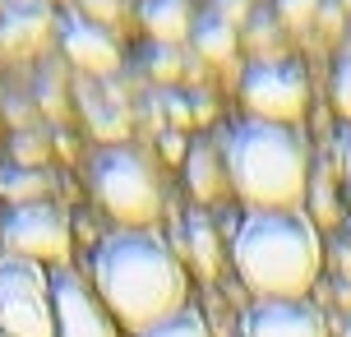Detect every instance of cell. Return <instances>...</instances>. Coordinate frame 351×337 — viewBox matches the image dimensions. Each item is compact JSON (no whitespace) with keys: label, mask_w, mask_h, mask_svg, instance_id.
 Returning a JSON list of instances; mask_svg holds the SVG:
<instances>
[{"label":"cell","mask_w":351,"mask_h":337,"mask_svg":"<svg viewBox=\"0 0 351 337\" xmlns=\"http://www.w3.org/2000/svg\"><path fill=\"white\" fill-rule=\"evenodd\" d=\"M0 245L28 264H60L70 259V217L56 203H19L0 217Z\"/></svg>","instance_id":"6"},{"label":"cell","mask_w":351,"mask_h":337,"mask_svg":"<svg viewBox=\"0 0 351 337\" xmlns=\"http://www.w3.org/2000/svg\"><path fill=\"white\" fill-rule=\"evenodd\" d=\"M185 180H190V195L194 199H217L222 195V185H227V162L222 153H213L208 143H194L190 153H185Z\"/></svg>","instance_id":"13"},{"label":"cell","mask_w":351,"mask_h":337,"mask_svg":"<svg viewBox=\"0 0 351 337\" xmlns=\"http://www.w3.org/2000/svg\"><path fill=\"white\" fill-rule=\"evenodd\" d=\"M139 337H213V333H208V323L199 319L194 310H180V314L153 323V328H148V333H139Z\"/></svg>","instance_id":"17"},{"label":"cell","mask_w":351,"mask_h":337,"mask_svg":"<svg viewBox=\"0 0 351 337\" xmlns=\"http://www.w3.org/2000/svg\"><path fill=\"white\" fill-rule=\"evenodd\" d=\"M315 213H319V222H337V208H333V190H328V180H319V185H315Z\"/></svg>","instance_id":"22"},{"label":"cell","mask_w":351,"mask_h":337,"mask_svg":"<svg viewBox=\"0 0 351 337\" xmlns=\"http://www.w3.org/2000/svg\"><path fill=\"white\" fill-rule=\"evenodd\" d=\"M139 23L143 33L158 47H180L185 37H194V14L190 0H143L139 5Z\"/></svg>","instance_id":"12"},{"label":"cell","mask_w":351,"mask_h":337,"mask_svg":"<svg viewBox=\"0 0 351 337\" xmlns=\"http://www.w3.org/2000/svg\"><path fill=\"white\" fill-rule=\"evenodd\" d=\"M60 47H65V55H70L84 74L106 79V74L121 70V47H116V37L106 33L102 23H93L88 14H65L60 18Z\"/></svg>","instance_id":"9"},{"label":"cell","mask_w":351,"mask_h":337,"mask_svg":"<svg viewBox=\"0 0 351 337\" xmlns=\"http://www.w3.org/2000/svg\"><path fill=\"white\" fill-rule=\"evenodd\" d=\"M185 245H190L194 268L204 277H213L217 264H222V245H217V231H213V222L204 213H190V222H185Z\"/></svg>","instance_id":"15"},{"label":"cell","mask_w":351,"mask_h":337,"mask_svg":"<svg viewBox=\"0 0 351 337\" xmlns=\"http://www.w3.org/2000/svg\"><path fill=\"white\" fill-rule=\"evenodd\" d=\"M245 337H328V328L305 301H259L245 314Z\"/></svg>","instance_id":"10"},{"label":"cell","mask_w":351,"mask_h":337,"mask_svg":"<svg viewBox=\"0 0 351 337\" xmlns=\"http://www.w3.org/2000/svg\"><path fill=\"white\" fill-rule=\"evenodd\" d=\"M241 47V37H236V23H227L222 14H204L194 18V51L204 55L208 65H227L231 55Z\"/></svg>","instance_id":"14"},{"label":"cell","mask_w":351,"mask_h":337,"mask_svg":"<svg viewBox=\"0 0 351 337\" xmlns=\"http://www.w3.org/2000/svg\"><path fill=\"white\" fill-rule=\"evenodd\" d=\"M180 134H167V139H162V153H167V158H185V148H180Z\"/></svg>","instance_id":"27"},{"label":"cell","mask_w":351,"mask_h":337,"mask_svg":"<svg viewBox=\"0 0 351 337\" xmlns=\"http://www.w3.org/2000/svg\"><path fill=\"white\" fill-rule=\"evenodd\" d=\"M14 158L23 162V166H33V162L42 158V143H37L33 134H19V139H14Z\"/></svg>","instance_id":"24"},{"label":"cell","mask_w":351,"mask_h":337,"mask_svg":"<svg viewBox=\"0 0 351 337\" xmlns=\"http://www.w3.org/2000/svg\"><path fill=\"white\" fill-rule=\"evenodd\" d=\"M0 333L5 337H56L51 273L42 264L0 254Z\"/></svg>","instance_id":"5"},{"label":"cell","mask_w":351,"mask_h":337,"mask_svg":"<svg viewBox=\"0 0 351 337\" xmlns=\"http://www.w3.org/2000/svg\"><path fill=\"white\" fill-rule=\"evenodd\" d=\"M51 5L47 0H10L0 14V51L5 55H33L51 37Z\"/></svg>","instance_id":"11"},{"label":"cell","mask_w":351,"mask_h":337,"mask_svg":"<svg viewBox=\"0 0 351 337\" xmlns=\"http://www.w3.org/2000/svg\"><path fill=\"white\" fill-rule=\"evenodd\" d=\"M47 185H51V176L37 171V166H5L0 171V195L10 199V208H19V203H42Z\"/></svg>","instance_id":"16"},{"label":"cell","mask_w":351,"mask_h":337,"mask_svg":"<svg viewBox=\"0 0 351 337\" xmlns=\"http://www.w3.org/2000/svg\"><path fill=\"white\" fill-rule=\"evenodd\" d=\"M153 74L158 79H176V47H158V55H153Z\"/></svg>","instance_id":"23"},{"label":"cell","mask_w":351,"mask_h":337,"mask_svg":"<svg viewBox=\"0 0 351 337\" xmlns=\"http://www.w3.org/2000/svg\"><path fill=\"white\" fill-rule=\"evenodd\" d=\"M319 10H324V0H278V18L287 28H310V23H319Z\"/></svg>","instance_id":"18"},{"label":"cell","mask_w":351,"mask_h":337,"mask_svg":"<svg viewBox=\"0 0 351 337\" xmlns=\"http://www.w3.org/2000/svg\"><path fill=\"white\" fill-rule=\"evenodd\" d=\"M51 296H56V337H116L111 310L74 268L51 273Z\"/></svg>","instance_id":"8"},{"label":"cell","mask_w":351,"mask_h":337,"mask_svg":"<svg viewBox=\"0 0 351 337\" xmlns=\"http://www.w3.org/2000/svg\"><path fill=\"white\" fill-rule=\"evenodd\" d=\"M93 291L111 319L148 333L153 323L185 310V268L153 231H111L93 254Z\"/></svg>","instance_id":"1"},{"label":"cell","mask_w":351,"mask_h":337,"mask_svg":"<svg viewBox=\"0 0 351 337\" xmlns=\"http://www.w3.org/2000/svg\"><path fill=\"white\" fill-rule=\"evenodd\" d=\"M231 190L259 213H296L310 195V153L291 125L241 121L222 139Z\"/></svg>","instance_id":"3"},{"label":"cell","mask_w":351,"mask_h":337,"mask_svg":"<svg viewBox=\"0 0 351 337\" xmlns=\"http://www.w3.org/2000/svg\"><path fill=\"white\" fill-rule=\"evenodd\" d=\"M5 5H10V0H0V14H5Z\"/></svg>","instance_id":"29"},{"label":"cell","mask_w":351,"mask_h":337,"mask_svg":"<svg viewBox=\"0 0 351 337\" xmlns=\"http://www.w3.org/2000/svg\"><path fill=\"white\" fill-rule=\"evenodd\" d=\"M93 195L106 213L121 222V231H143L162 213V185L143 153L111 143L93 158Z\"/></svg>","instance_id":"4"},{"label":"cell","mask_w":351,"mask_h":337,"mask_svg":"<svg viewBox=\"0 0 351 337\" xmlns=\"http://www.w3.org/2000/svg\"><path fill=\"white\" fill-rule=\"evenodd\" d=\"M79 10H84L88 18H93V23H111V18L121 14V0H79Z\"/></svg>","instance_id":"20"},{"label":"cell","mask_w":351,"mask_h":337,"mask_svg":"<svg viewBox=\"0 0 351 337\" xmlns=\"http://www.w3.org/2000/svg\"><path fill=\"white\" fill-rule=\"evenodd\" d=\"M231 264L259 301H300L319 277L324 245L310 217L250 208L231 236Z\"/></svg>","instance_id":"2"},{"label":"cell","mask_w":351,"mask_h":337,"mask_svg":"<svg viewBox=\"0 0 351 337\" xmlns=\"http://www.w3.org/2000/svg\"><path fill=\"white\" fill-rule=\"evenodd\" d=\"M342 5H337V0H324V10H319V28H324V33H337V28H342Z\"/></svg>","instance_id":"25"},{"label":"cell","mask_w":351,"mask_h":337,"mask_svg":"<svg viewBox=\"0 0 351 337\" xmlns=\"http://www.w3.org/2000/svg\"><path fill=\"white\" fill-rule=\"evenodd\" d=\"M337 166H342V185H347V203H351V125L337 134Z\"/></svg>","instance_id":"21"},{"label":"cell","mask_w":351,"mask_h":337,"mask_svg":"<svg viewBox=\"0 0 351 337\" xmlns=\"http://www.w3.org/2000/svg\"><path fill=\"white\" fill-rule=\"evenodd\" d=\"M337 5H342V14H351V0H337Z\"/></svg>","instance_id":"28"},{"label":"cell","mask_w":351,"mask_h":337,"mask_svg":"<svg viewBox=\"0 0 351 337\" xmlns=\"http://www.w3.org/2000/svg\"><path fill=\"white\" fill-rule=\"evenodd\" d=\"M245 10H250V0H217V14L227 18V23H241Z\"/></svg>","instance_id":"26"},{"label":"cell","mask_w":351,"mask_h":337,"mask_svg":"<svg viewBox=\"0 0 351 337\" xmlns=\"http://www.w3.org/2000/svg\"><path fill=\"white\" fill-rule=\"evenodd\" d=\"M333 107H337V116L351 125V51L337 60V70H333Z\"/></svg>","instance_id":"19"},{"label":"cell","mask_w":351,"mask_h":337,"mask_svg":"<svg viewBox=\"0 0 351 337\" xmlns=\"http://www.w3.org/2000/svg\"><path fill=\"white\" fill-rule=\"evenodd\" d=\"M241 102H245L250 121L291 125L305 116L310 84H305L300 65H291V60H254L241 79Z\"/></svg>","instance_id":"7"}]
</instances>
